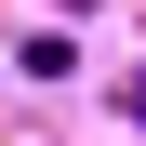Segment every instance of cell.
Returning <instances> with one entry per match:
<instances>
[{
  "instance_id": "cell-1",
  "label": "cell",
  "mask_w": 146,
  "mask_h": 146,
  "mask_svg": "<svg viewBox=\"0 0 146 146\" xmlns=\"http://www.w3.org/2000/svg\"><path fill=\"white\" fill-rule=\"evenodd\" d=\"M119 119H146V66H133V80H119Z\"/></svg>"
}]
</instances>
